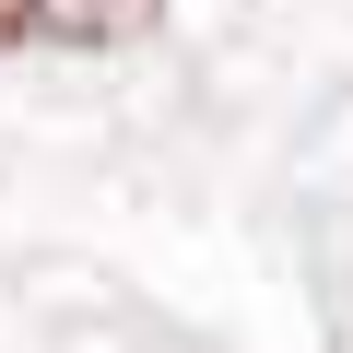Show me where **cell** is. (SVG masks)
I'll use <instances>...</instances> for the list:
<instances>
[{
    "instance_id": "6da1fadb",
    "label": "cell",
    "mask_w": 353,
    "mask_h": 353,
    "mask_svg": "<svg viewBox=\"0 0 353 353\" xmlns=\"http://www.w3.org/2000/svg\"><path fill=\"white\" fill-rule=\"evenodd\" d=\"M165 24V0H0V48H130Z\"/></svg>"
}]
</instances>
